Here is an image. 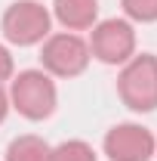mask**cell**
<instances>
[{
  "label": "cell",
  "mask_w": 157,
  "mask_h": 161,
  "mask_svg": "<svg viewBox=\"0 0 157 161\" xmlns=\"http://www.w3.org/2000/svg\"><path fill=\"white\" fill-rule=\"evenodd\" d=\"M9 108H16L28 121H46L59 105V90L53 75L43 68H28L9 78Z\"/></svg>",
  "instance_id": "6da1fadb"
},
{
  "label": "cell",
  "mask_w": 157,
  "mask_h": 161,
  "mask_svg": "<svg viewBox=\"0 0 157 161\" xmlns=\"http://www.w3.org/2000/svg\"><path fill=\"white\" fill-rule=\"evenodd\" d=\"M117 93L126 108L139 115L157 108V56L136 53L129 62H123L117 75Z\"/></svg>",
  "instance_id": "7a4b0ae2"
},
{
  "label": "cell",
  "mask_w": 157,
  "mask_h": 161,
  "mask_svg": "<svg viewBox=\"0 0 157 161\" xmlns=\"http://www.w3.org/2000/svg\"><path fill=\"white\" fill-rule=\"evenodd\" d=\"M53 13L40 0H16L6 6L0 31L13 47H37L49 37L53 31Z\"/></svg>",
  "instance_id": "3957f363"
},
{
  "label": "cell",
  "mask_w": 157,
  "mask_h": 161,
  "mask_svg": "<svg viewBox=\"0 0 157 161\" xmlns=\"http://www.w3.org/2000/svg\"><path fill=\"white\" fill-rule=\"evenodd\" d=\"M89 43L74 31H56L40 43L43 71L53 78H77L89 65Z\"/></svg>",
  "instance_id": "277c9868"
},
{
  "label": "cell",
  "mask_w": 157,
  "mask_h": 161,
  "mask_svg": "<svg viewBox=\"0 0 157 161\" xmlns=\"http://www.w3.org/2000/svg\"><path fill=\"white\" fill-rule=\"evenodd\" d=\"M89 56L102 65H123L136 56V25L129 19H102L89 31Z\"/></svg>",
  "instance_id": "5b68a950"
},
{
  "label": "cell",
  "mask_w": 157,
  "mask_h": 161,
  "mask_svg": "<svg viewBox=\"0 0 157 161\" xmlns=\"http://www.w3.org/2000/svg\"><path fill=\"white\" fill-rule=\"evenodd\" d=\"M105 155L111 161H151L157 152V140L148 127H142L136 121H123L114 124L105 133Z\"/></svg>",
  "instance_id": "8992f818"
},
{
  "label": "cell",
  "mask_w": 157,
  "mask_h": 161,
  "mask_svg": "<svg viewBox=\"0 0 157 161\" xmlns=\"http://www.w3.org/2000/svg\"><path fill=\"white\" fill-rule=\"evenodd\" d=\"M53 19L65 31H89L99 22V0H53Z\"/></svg>",
  "instance_id": "52a82bcc"
},
{
  "label": "cell",
  "mask_w": 157,
  "mask_h": 161,
  "mask_svg": "<svg viewBox=\"0 0 157 161\" xmlns=\"http://www.w3.org/2000/svg\"><path fill=\"white\" fill-rule=\"evenodd\" d=\"M53 158V146L37 136V133H22L6 146L3 161H49Z\"/></svg>",
  "instance_id": "ba28073f"
},
{
  "label": "cell",
  "mask_w": 157,
  "mask_h": 161,
  "mask_svg": "<svg viewBox=\"0 0 157 161\" xmlns=\"http://www.w3.org/2000/svg\"><path fill=\"white\" fill-rule=\"evenodd\" d=\"M49 161H99V155L86 140H65L59 146H53Z\"/></svg>",
  "instance_id": "9c48e42d"
},
{
  "label": "cell",
  "mask_w": 157,
  "mask_h": 161,
  "mask_svg": "<svg viewBox=\"0 0 157 161\" xmlns=\"http://www.w3.org/2000/svg\"><path fill=\"white\" fill-rule=\"evenodd\" d=\"M120 6L129 22H139V25L157 22V0H120Z\"/></svg>",
  "instance_id": "30bf717a"
},
{
  "label": "cell",
  "mask_w": 157,
  "mask_h": 161,
  "mask_svg": "<svg viewBox=\"0 0 157 161\" xmlns=\"http://www.w3.org/2000/svg\"><path fill=\"white\" fill-rule=\"evenodd\" d=\"M13 71H16V62H13V53L0 43V84L3 80H9L13 78Z\"/></svg>",
  "instance_id": "8fae6325"
},
{
  "label": "cell",
  "mask_w": 157,
  "mask_h": 161,
  "mask_svg": "<svg viewBox=\"0 0 157 161\" xmlns=\"http://www.w3.org/2000/svg\"><path fill=\"white\" fill-rule=\"evenodd\" d=\"M6 115H9V93H6L3 84H0V124L6 121Z\"/></svg>",
  "instance_id": "7c38bea8"
},
{
  "label": "cell",
  "mask_w": 157,
  "mask_h": 161,
  "mask_svg": "<svg viewBox=\"0 0 157 161\" xmlns=\"http://www.w3.org/2000/svg\"><path fill=\"white\" fill-rule=\"evenodd\" d=\"M154 155H157V152H154Z\"/></svg>",
  "instance_id": "4fadbf2b"
}]
</instances>
